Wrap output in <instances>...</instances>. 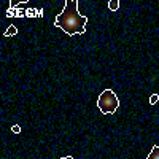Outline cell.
Returning <instances> with one entry per match:
<instances>
[{"label": "cell", "instance_id": "6da1fadb", "mask_svg": "<svg viewBox=\"0 0 159 159\" xmlns=\"http://www.w3.org/2000/svg\"><path fill=\"white\" fill-rule=\"evenodd\" d=\"M88 18L78 13V2L76 0H65L64 11L56 18L54 25L62 29L69 35H78L84 34Z\"/></svg>", "mask_w": 159, "mask_h": 159}, {"label": "cell", "instance_id": "7a4b0ae2", "mask_svg": "<svg viewBox=\"0 0 159 159\" xmlns=\"http://www.w3.org/2000/svg\"><path fill=\"white\" fill-rule=\"evenodd\" d=\"M97 108L103 115H113L119 108V99L111 89H105L97 99Z\"/></svg>", "mask_w": 159, "mask_h": 159}, {"label": "cell", "instance_id": "3957f363", "mask_svg": "<svg viewBox=\"0 0 159 159\" xmlns=\"http://www.w3.org/2000/svg\"><path fill=\"white\" fill-rule=\"evenodd\" d=\"M147 159H159V147L157 145H154V147L151 148V153L148 154Z\"/></svg>", "mask_w": 159, "mask_h": 159}, {"label": "cell", "instance_id": "277c9868", "mask_svg": "<svg viewBox=\"0 0 159 159\" xmlns=\"http://www.w3.org/2000/svg\"><path fill=\"white\" fill-rule=\"evenodd\" d=\"M119 8V0H110L108 2V10L110 11H116Z\"/></svg>", "mask_w": 159, "mask_h": 159}, {"label": "cell", "instance_id": "5b68a950", "mask_svg": "<svg viewBox=\"0 0 159 159\" xmlns=\"http://www.w3.org/2000/svg\"><path fill=\"white\" fill-rule=\"evenodd\" d=\"M16 32H18L16 25H10V27L7 29V32H5V37H13V35H16Z\"/></svg>", "mask_w": 159, "mask_h": 159}, {"label": "cell", "instance_id": "8992f818", "mask_svg": "<svg viewBox=\"0 0 159 159\" xmlns=\"http://www.w3.org/2000/svg\"><path fill=\"white\" fill-rule=\"evenodd\" d=\"M27 16H32V18H38V10H27L25 11Z\"/></svg>", "mask_w": 159, "mask_h": 159}, {"label": "cell", "instance_id": "52a82bcc", "mask_svg": "<svg viewBox=\"0 0 159 159\" xmlns=\"http://www.w3.org/2000/svg\"><path fill=\"white\" fill-rule=\"evenodd\" d=\"M157 100H159V96H157V94H151V97H150V103H151V105H156Z\"/></svg>", "mask_w": 159, "mask_h": 159}, {"label": "cell", "instance_id": "ba28073f", "mask_svg": "<svg viewBox=\"0 0 159 159\" xmlns=\"http://www.w3.org/2000/svg\"><path fill=\"white\" fill-rule=\"evenodd\" d=\"M11 130H13V132H15V134H19V132H21V127H19L18 124H15V126H13V127H11Z\"/></svg>", "mask_w": 159, "mask_h": 159}, {"label": "cell", "instance_id": "9c48e42d", "mask_svg": "<svg viewBox=\"0 0 159 159\" xmlns=\"http://www.w3.org/2000/svg\"><path fill=\"white\" fill-rule=\"evenodd\" d=\"M61 159H73L72 156H64V157H61Z\"/></svg>", "mask_w": 159, "mask_h": 159}]
</instances>
